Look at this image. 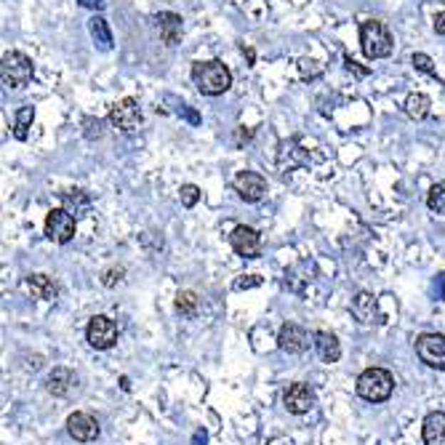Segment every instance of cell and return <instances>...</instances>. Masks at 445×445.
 Here are the masks:
<instances>
[{
  "mask_svg": "<svg viewBox=\"0 0 445 445\" xmlns=\"http://www.w3.org/2000/svg\"><path fill=\"white\" fill-rule=\"evenodd\" d=\"M421 437L426 445H445V414L432 411L421 424Z\"/></svg>",
  "mask_w": 445,
  "mask_h": 445,
  "instance_id": "ac0fdd59",
  "label": "cell"
},
{
  "mask_svg": "<svg viewBox=\"0 0 445 445\" xmlns=\"http://www.w3.org/2000/svg\"><path fill=\"white\" fill-rule=\"evenodd\" d=\"M392 389H395V379L384 368H365L357 376V395L368 403H384L392 397Z\"/></svg>",
  "mask_w": 445,
  "mask_h": 445,
  "instance_id": "277c9868",
  "label": "cell"
},
{
  "mask_svg": "<svg viewBox=\"0 0 445 445\" xmlns=\"http://www.w3.org/2000/svg\"><path fill=\"white\" fill-rule=\"evenodd\" d=\"M314 342V349L320 354V360L323 363H336L339 357H342V344H339V339L334 334H328V331H317L312 336Z\"/></svg>",
  "mask_w": 445,
  "mask_h": 445,
  "instance_id": "d6986e66",
  "label": "cell"
},
{
  "mask_svg": "<svg viewBox=\"0 0 445 445\" xmlns=\"http://www.w3.org/2000/svg\"><path fill=\"white\" fill-rule=\"evenodd\" d=\"M200 198H203V193L198 184H184L182 190H179V200H182L184 208H195Z\"/></svg>",
  "mask_w": 445,
  "mask_h": 445,
  "instance_id": "4316f807",
  "label": "cell"
},
{
  "mask_svg": "<svg viewBox=\"0 0 445 445\" xmlns=\"http://www.w3.org/2000/svg\"><path fill=\"white\" fill-rule=\"evenodd\" d=\"M392 32L387 30L384 21L368 19L360 24V48H363L365 59H387L392 53Z\"/></svg>",
  "mask_w": 445,
  "mask_h": 445,
  "instance_id": "3957f363",
  "label": "cell"
},
{
  "mask_svg": "<svg viewBox=\"0 0 445 445\" xmlns=\"http://www.w3.org/2000/svg\"><path fill=\"white\" fill-rule=\"evenodd\" d=\"M78 3H81L83 9H101V6H104V0H78Z\"/></svg>",
  "mask_w": 445,
  "mask_h": 445,
  "instance_id": "e575fe53",
  "label": "cell"
},
{
  "mask_svg": "<svg viewBox=\"0 0 445 445\" xmlns=\"http://www.w3.org/2000/svg\"><path fill=\"white\" fill-rule=\"evenodd\" d=\"M176 112L182 115L184 121L193 123V126H200V115H198L195 110H190V104H179V110H176Z\"/></svg>",
  "mask_w": 445,
  "mask_h": 445,
  "instance_id": "1f68e13d",
  "label": "cell"
},
{
  "mask_svg": "<svg viewBox=\"0 0 445 445\" xmlns=\"http://www.w3.org/2000/svg\"><path fill=\"white\" fill-rule=\"evenodd\" d=\"M352 314L360 320L363 325H374V323H384L382 320V314H379V302H376L374 294H368V291H360V294L354 296L352 302Z\"/></svg>",
  "mask_w": 445,
  "mask_h": 445,
  "instance_id": "2e32d148",
  "label": "cell"
},
{
  "mask_svg": "<svg viewBox=\"0 0 445 445\" xmlns=\"http://www.w3.org/2000/svg\"><path fill=\"white\" fill-rule=\"evenodd\" d=\"M173 307H176V312L184 314V317H195V314L200 312V296L195 294V291H179Z\"/></svg>",
  "mask_w": 445,
  "mask_h": 445,
  "instance_id": "603a6c76",
  "label": "cell"
},
{
  "mask_svg": "<svg viewBox=\"0 0 445 445\" xmlns=\"http://www.w3.org/2000/svg\"><path fill=\"white\" fill-rule=\"evenodd\" d=\"M144 115H142V107H139V101L133 99V96H126L121 99L118 104H112L110 110V123L123 133H131L136 131L139 126H142Z\"/></svg>",
  "mask_w": 445,
  "mask_h": 445,
  "instance_id": "5b68a950",
  "label": "cell"
},
{
  "mask_svg": "<svg viewBox=\"0 0 445 445\" xmlns=\"http://www.w3.org/2000/svg\"><path fill=\"white\" fill-rule=\"evenodd\" d=\"M88 32H91L93 43H96V48L99 51H112V32H110V24L104 16H91L88 19Z\"/></svg>",
  "mask_w": 445,
  "mask_h": 445,
  "instance_id": "44dd1931",
  "label": "cell"
},
{
  "mask_svg": "<svg viewBox=\"0 0 445 445\" xmlns=\"http://www.w3.org/2000/svg\"><path fill=\"white\" fill-rule=\"evenodd\" d=\"M46 389L53 397H70L72 389H78V374L70 371V368H64V365H59L46 379Z\"/></svg>",
  "mask_w": 445,
  "mask_h": 445,
  "instance_id": "5bb4252c",
  "label": "cell"
},
{
  "mask_svg": "<svg viewBox=\"0 0 445 445\" xmlns=\"http://www.w3.org/2000/svg\"><path fill=\"white\" fill-rule=\"evenodd\" d=\"M426 205L429 211L437 213V216H445V182H437L429 195H426Z\"/></svg>",
  "mask_w": 445,
  "mask_h": 445,
  "instance_id": "d4e9b609",
  "label": "cell"
},
{
  "mask_svg": "<svg viewBox=\"0 0 445 445\" xmlns=\"http://www.w3.org/2000/svg\"><path fill=\"white\" fill-rule=\"evenodd\" d=\"M123 275H126V270H123V267H110V270H104V272H101V285L115 288V285L123 280Z\"/></svg>",
  "mask_w": 445,
  "mask_h": 445,
  "instance_id": "f546056e",
  "label": "cell"
},
{
  "mask_svg": "<svg viewBox=\"0 0 445 445\" xmlns=\"http://www.w3.org/2000/svg\"><path fill=\"white\" fill-rule=\"evenodd\" d=\"M235 193L240 195L245 203L262 200L264 193H267V179L256 171H240L235 176Z\"/></svg>",
  "mask_w": 445,
  "mask_h": 445,
  "instance_id": "7c38bea8",
  "label": "cell"
},
{
  "mask_svg": "<svg viewBox=\"0 0 445 445\" xmlns=\"http://www.w3.org/2000/svg\"><path fill=\"white\" fill-rule=\"evenodd\" d=\"M193 83L203 96H222L232 86V72L219 59L195 61L193 64Z\"/></svg>",
  "mask_w": 445,
  "mask_h": 445,
  "instance_id": "6da1fadb",
  "label": "cell"
},
{
  "mask_svg": "<svg viewBox=\"0 0 445 445\" xmlns=\"http://www.w3.org/2000/svg\"><path fill=\"white\" fill-rule=\"evenodd\" d=\"M32 121H35V107H21L19 112H16V126H14V136L19 139V142H24L27 139V133H30L32 128Z\"/></svg>",
  "mask_w": 445,
  "mask_h": 445,
  "instance_id": "cb8c5ba5",
  "label": "cell"
},
{
  "mask_svg": "<svg viewBox=\"0 0 445 445\" xmlns=\"http://www.w3.org/2000/svg\"><path fill=\"white\" fill-rule=\"evenodd\" d=\"M432 27H435L437 35H445V11L435 14V21H432Z\"/></svg>",
  "mask_w": 445,
  "mask_h": 445,
  "instance_id": "d6a6232c",
  "label": "cell"
},
{
  "mask_svg": "<svg viewBox=\"0 0 445 445\" xmlns=\"http://www.w3.org/2000/svg\"><path fill=\"white\" fill-rule=\"evenodd\" d=\"M208 443V435H205V429H198L193 437V445H205Z\"/></svg>",
  "mask_w": 445,
  "mask_h": 445,
  "instance_id": "d590c367",
  "label": "cell"
},
{
  "mask_svg": "<svg viewBox=\"0 0 445 445\" xmlns=\"http://www.w3.org/2000/svg\"><path fill=\"white\" fill-rule=\"evenodd\" d=\"M155 27H158L160 41L165 43V46H179V43H182L184 24H182V16H179V14H173V11H160V14L155 16Z\"/></svg>",
  "mask_w": 445,
  "mask_h": 445,
  "instance_id": "4fadbf2b",
  "label": "cell"
},
{
  "mask_svg": "<svg viewBox=\"0 0 445 445\" xmlns=\"http://www.w3.org/2000/svg\"><path fill=\"white\" fill-rule=\"evenodd\" d=\"M416 354L429 368L445 371V336L443 334H421L416 339Z\"/></svg>",
  "mask_w": 445,
  "mask_h": 445,
  "instance_id": "ba28073f",
  "label": "cell"
},
{
  "mask_svg": "<svg viewBox=\"0 0 445 445\" xmlns=\"http://www.w3.org/2000/svg\"><path fill=\"white\" fill-rule=\"evenodd\" d=\"M411 64H414V70L424 72L429 78H435V81L443 86V81H440V75H437V70H435V64H432V59H429L426 53H414V56H411Z\"/></svg>",
  "mask_w": 445,
  "mask_h": 445,
  "instance_id": "484cf974",
  "label": "cell"
},
{
  "mask_svg": "<svg viewBox=\"0 0 445 445\" xmlns=\"http://www.w3.org/2000/svg\"><path fill=\"white\" fill-rule=\"evenodd\" d=\"M27 288H30V294L35 296V299H43V302H53L56 296H59V285H56V280L53 277H48V275H27Z\"/></svg>",
  "mask_w": 445,
  "mask_h": 445,
  "instance_id": "e0dca14e",
  "label": "cell"
},
{
  "mask_svg": "<svg viewBox=\"0 0 445 445\" xmlns=\"http://www.w3.org/2000/svg\"><path fill=\"white\" fill-rule=\"evenodd\" d=\"M299 72H302L304 81H314V78L323 75V67H320V61H314V59H302L299 61Z\"/></svg>",
  "mask_w": 445,
  "mask_h": 445,
  "instance_id": "f1b7e54d",
  "label": "cell"
},
{
  "mask_svg": "<svg viewBox=\"0 0 445 445\" xmlns=\"http://www.w3.org/2000/svg\"><path fill=\"white\" fill-rule=\"evenodd\" d=\"M429 107H432V101H429L426 93H411L405 99V115L411 121H424L426 115H429Z\"/></svg>",
  "mask_w": 445,
  "mask_h": 445,
  "instance_id": "7402d4cb",
  "label": "cell"
},
{
  "mask_svg": "<svg viewBox=\"0 0 445 445\" xmlns=\"http://www.w3.org/2000/svg\"><path fill=\"white\" fill-rule=\"evenodd\" d=\"M83 133H86V139H101L104 136V121H99V118H83Z\"/></svg>",
  "mask_w": 445,
  "mask_h": 445,
  "instance_id": "83f0119b",
  "label": "cell"
},
{
  "mask_svg": "<svg viewBox=\"0 0 445 445\" xmlns=\"http://www.w3.org/2000/svg\"><path fill=\"white\" fill-rule=\"evenodd\" d=\"M67 432H70V437H75L78 443H91V440L99 437V424H96L93 416L75 411V414L67 419Z\"/></svg>",
  "mask_w": 445,
  "mask_h": 445,
  "instance_id": "9a60e30c",
  "label": "cell"
},
{
  "mask_svg": "<svg viewBox=\"0 0 445 445\" xmlns=\"http://www.w3.org/2000/svg\"><path fill=\"white\" fill-rule=\"evenodd\" d=\"M310 344H314V342H310V334H307L299 323H285L283 328H280V334H277V347L288 354L307 352Z\"/></svg>",
  "mask_w": 445,
  "mask_h": 445,
  "instance_id": "8fae6325",
  "label": "cell"
},
{
  "mask_svg": "<svg viewBox=\"0 0 445 445\" xmlns=\"http://www.w3.org/2000/svg\"><path fill=\"white\" fill-rule=\"evenodd\" d=\"M61 208L78 219V216H86L91 211V198L83 190H67V193H61Z\"/></svg>",
  "mask_w": 445,
  "mask_h": 445,
  "instance_id": "ffe728a7",
  "label": "cell"
},
{
  "mask_svg": "<svg viewBox=\"0 0 445 445\" xmlns=\"http://www.w3.org/2000/svg\"><path fill=\"white\" fill-rule=\"evenodd\" d=\"M344 67H347V70H349V72H357L360 78H363V75H368V70H363V67H357V61L349 59V56H344Z\"/></svg>",
  "mask_w": 445,
  "mask_h": 445,
  "instance_id": "836d02e7",
  "label": "cell"
},
{
  "mask_svg": "<svg viewBox=\"0 0 445 445\" xmlns=\"http://www.w3.org/2000/svg\"><path fill=\"white\" fill-rule=\"evenodd\" d=\"M230 243H232V251L237 253V256H243V259H256L259 251H262V237H259V232H256L253 227H245V224L235 227L232 235H230Z\"/></svg>",
  "mask_w": 445,
  "mask_h": 445,
  "instance_id": "30bf717a",
  "label": "cell"
},
{
  "mask_svg": "<svg viewBox=\"0 0 445 445\" xmlns=\"http://www.w3.org/2000/svg\"><path fill=\"white\" fill-rule=\"evenodd\" d=\"M317 403V397H314V389L310 384H304V382H296L291 384L288 389L283 392V405L288 408V414H310Z\"/></svg>",
  "mask_w": 445,
  "mask_h": 445,
  "instance_id": "9c48e42d",
  "label": "cell"
},
{
  "mask_svg": "<svg viewBox=\"0 0 445 445\" xmlns=\"http://www.w3.org/2000/svg\"><path fill=\"white\" fill-rule=\"evenodd\" d=\"M259 285H262L259 275H243L235 280V291H248V288H259Z\"/></svg>",
  "mask_w": 445,
  "mask_h": 445,
  "instance_id": "4dcf8cb0",
  "label": "cell"
},
{
  "mask_svg": "<svg viewBox=\"0 0 445 445\" xmlns=\"http://www.w3.org/2000/svg\"><path fill=\"white\" fill-rule=\"evenodd\" d=\"M86 339L93 349H112L118 344V325L107 314H93L86 328Z\"/></svg>",
  "mask_w": 445,
  "mask_h": 445,
  "instance_id": "52a82bcc",
  "label": "cell"
},
{
  "mask_svg": "<svg viewBox=\"0 0 445 445\" xmlns=\"http://www.w3.org/2000/svg\"><path fill=\"white\" fill-rule=\"evenodd\" d=\"M75 230H78V222H75V216L70 211H64V208L48 211V216H46V237L51 243H70L75 237Z\"/></svg>",
  "mask_w": 445,
  "mask_h": 445,
  "instance_id": "8992f818",
  "label": "cell"
},
{
  "mask_svg": "<svg viewBox=\"0 0 445 445\" xmlns=\"http://www.w3.org/2000/svg\"><path fill=\"white\" fill-rule=\"evenodd\" d=\"M32 78H35V64H32L27 53H21V51L3 53V59H0V83L6 88L19 91L24 86H30Z\"/></svg>",
  "mask_w": 445,
  "mask_h": 445,
  "instance_id": "7a4b0ae2",
  "label": "cell"
},
{
  "mask_svg": "<svg viewBox=\"0 0 445 445\" xmlns=\"http://www.w3.org/2000/svg\"><path fill=\"white\" fill-rule=\"evenodd\" d=\"M437 296H440V299H445V272L440 275V294H437Z\"/></svg>",
  "mask_w": 445,
  "mask_h": 445,
  "instance_id": "8d00e7d4",
  "label": "cell"
}]
</instances>
